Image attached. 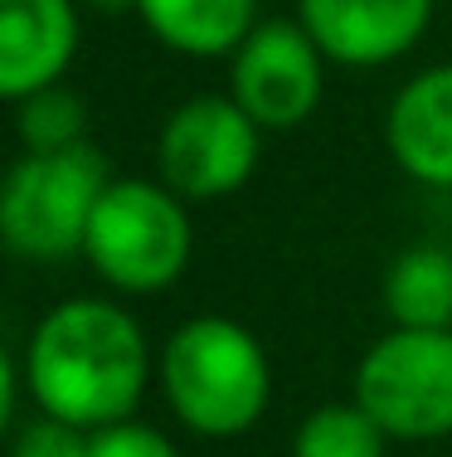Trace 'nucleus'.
<instances>
[{
	"label": "nucleus",
	"mask_w": 452,
	"mask_h": 457,
	"mask_svg": "<svg viewBox=\"0 0 452 457\" xmlns=\"http://www.w3.org/2000/svg\"><path fill=\"white\" fill-rule=\"evenodd\" d=\"M15 137H20L25 151L88 146V103H83L69 83H53V88L29 93L25 103H15Z\"/></svg>",
	"instance_id": "nucleus-14"
},
{
	"label": "nucleus",
	"mask_w": 452,
	"mask_h": 457,
	"mask_svg": "<svg viewBox=\"0 0 452 457\" xmlns=\"http://www.w3.org/2000/svg\"><path fill=\"white\" fill-rule=\"evenodd\" d=\"M390 433L370 419L355 399L316 404L292 433V457H384Z\"/></svg>",
	"instance_id": "nucleus-13"
},
{
	"label": "nucleus",
	"mask_w": 452,
	"mask_h": 457,
	"mask_svg": "<svg viewBox=\"0 0 452 457\" xmlns=\"http://www.w3.org/2000/svg\"><path fill=\"white\" fill-rule=\"evenodd\" d=\"M156 45L185 59H229L258 25V0H136Z\"/></svg>",
	"instance_id": "nucleus-11"
},
{
	"label": "nucleus",
	"mask_w": 452,
	"mask_h": 457,
	"mask_svg": "<svg viewBox=\"0 0 452 457\" xmlns=\"http://www.w3.org/2000/svg\"><path fill=\"white\" fill-rule=\"evenodd\" d=\"M195 253L190 210L170 185L142 176H112L88 220L83 258L112 292L156 297L176 287Z\"/></svg>",
	"instance_id": "nucleus-3"
},
{
	"label": "nucleus",
	"mask_w": 452,
	"mask_h": 457,
	"mask_svg": "<svg viewBox=\"0 0 452 457\" xmlns=\"http://www.w3.org/2000/svg\"><path fill=\"white\" fill-rule=\"evenodd\" d=\"M93 433L78 428V423L49 419V413H35L29 423H20L5 443V457H88Z\"/></svg>",
	"instance_id": "nucleus-15"
},
{
	"label": "nucleus",
	"mask_w": 452,
	"mask_h": 457,
	"mask_svg": "<svg viewBox=\"0 0 452 457\" xmlns=\"http://www.w3.org/2000/svg\"><path fill=\"white\" fill-rule=\"evenodd\" d=\"M112 185L103 151H25L0 176V248L20 263L83 258L88 220Z\"/></svg>",
	"instance_id": "nucleus-4"
},
{
	"label": "nucleus",
	"mask_w": 452,
	"mask_h": 457,
	"mask_svg": "<svg viewBox=\"0 0 452 457\" xmlns=\"http://www.w3.org/2000/svg\"><path fill=\"white\" fill-rule=\"evenodd\" d=\"M20 375L39 413L98 433L136 419L156 375L142 321L107 297H69L35 321Z\"/></svg>",
	"instance_id": "nucleus-1"
},
{
	"label": "nucleus",
	"mask_w": 452,
	"mask_h": 457,
	"mask_svg": "<svg viewBox=\"0 0 452 457\" xmlns=\"http://www.w3.org/2000/svg\"><path fill=\"white\" fill-rule=\"evenodd\" d=\"M258 156H263V127L229 93H200L160 122L156 180L170 185L185 204L229 200L253 180Z\"/></svg>",
	"instance_id": "nucleus-6"
},
{
	"label": "nucleus",
	"mask_w": 452,
	"mask_h": 457,
	"mask_svg": "<svg viewBox=\"0 0 452 457\" xmlns=\"http://www.w3.org/2000/svg\"><path fill=\"white\" fill-rule=\"evenodd\" d=\"M156 385L180 428L229 443L258 428L273 399V365L263 341L234 317H190L156 355Z\"/></svg>",
	"instance_id": "nucleus-2"
},
{
	"label": "nucleus",
	"mask_w": 452,
	"mask_h": 457,
	"mask_svg": "<svg viewBox=\"0 0 452 457\" xmlns=\"http://www.w3.org/2000/svg\"><path fill=\"white\" fill-rule=\"evenodd\" d=\"M78 0H0V103L63 83L78 59Z\"/></svg>",
	"instance_id": "nucleus-9"
},
{
	"label": "nucleus",
	"mask_w": 452,
	"mask_h": 457,
	"mask_svg": "<svg viewBox=\"0 0 452 457\" xmlns=\"http://www.w3.org/2000/svg\"><path fill=\"white\" fill-rule=\"evenodd\" d=\"M20 385H25V375L15 370L10 345L0 341V448H5L10 433H15V399H20Z\"/></svg>",
	"instance_id": "nucleus-17"
},
{
	"label": "nucleus",
	"mask_w": 452,
	"mask_h": 457,
	"mask_svg": "<svg viewBox=\"0 0 452 457\" xmlns=\"http://www.w3.org/2000/svg\"><path fill=\"white\" fill-rule=\"evenodd\" d=\"M326 69L331 59L301 20H258L229 54V97L263 132H292L326 97Z\"/></svg>",
	"instance_id": "nucleus-7"
},
{
	"label": "nucleus",
	"mask_w": 452,
	"mask_h": 457,
	"mask_svg": "<svg viewBox=\"0 0 452 457\" xmlns=\"http://www.w3.org/2000/svg\"><path fill=\"white\" fill-rule=\"evenodd\" d=\"M438 0H297V20L341 69H384L418 49Z\"/></svg>",
	"instance_id": "nucleus-8"
},
{
	"label": "nucleus",
	"mask_w": 452,
	"mask_h": 457,
	"mask_svg": "<svg viewBox=\"0 0 452 457\" xmlns=\"http://www.w3.org/2000/svg\"><path fill=\"white\" fill-rule=\"evenodd\" d=\"M78 5L98 10V15H127V10H136V0H78Z\"/></svg>",
	"instance_id": "nucleus-18"
},
{
	"label": "nucleus",
	"mask_w": 452,
	"mask_h": 457,
	"mask_svg": "<svg viewBox=\"0 0 452 457\" xmlns=\"http://www.w3.org/2000/svg\"><path fill=\"white\" fill-rule=\"evenodd\" d=\"M384 312L408 331H452V248H404L384 273Z\"/></svg>",
	"instance_id": "nucleus-12"
},
{
	"label": "nucleus",
	"mask_w": 452,
	"mask_h": 457,
	"mask_svg": "<svg viewBox=\"0 0 452 457\" xmlns=\"http://www.w3.org/2000/svg\"><path fill=\"white\" fill-rule=\"evenodd\" d=\"M355 404L394 443H438L452 433V331L390 326L355 365Z\"/></svg>",
	"instance_id": "nucleus-5"
},
{
	"label": "nucleus",
	"mask_w": 452,
	"mask_h": 457,
	"mask_svg": "<svg viewBox=\"0 0 452 457\" xmlns=\"http://www.w3.org/2000/svg\"><path fill=\"white\" fill-rule=\"evenodd\" d=\"M384 146L408 180L452 190V63L423 69L390 97Z\"/></svg>",
	"instance_id": "nucleus-10"
},
{
	"label": "nucleus",
	"mask_w": 452,
	"mask_h": 457,
	"mask_svg": "<svg viewBox=\"0 0 452 457\" xmlns=\"http://www.w3.org/2000/svg\"><path fill=\"white\" fill-rule=\"evenodd\" d=\"M88 457H180V448L170 443V433L156 428V423L122 419V423H107V428L93 433Z\"/></svg>",
	"instance_id": "nucleus-16"
}]
</instances>
